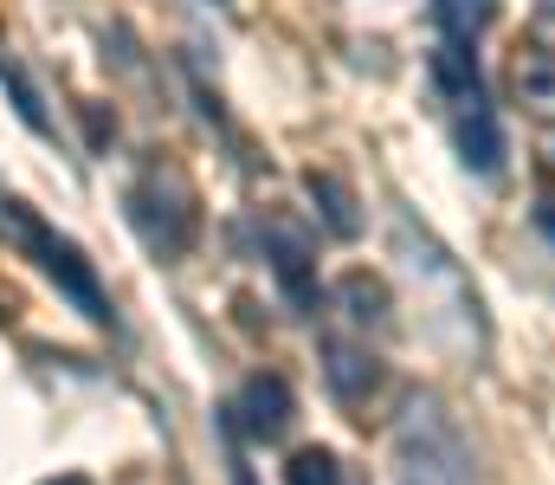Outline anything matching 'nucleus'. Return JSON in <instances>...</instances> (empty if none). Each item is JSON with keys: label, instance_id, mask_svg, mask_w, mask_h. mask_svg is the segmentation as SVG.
<instances>
[{"label": "nucleus", "instance_id": "14", "mask_svg": "<svg viewBox=\"0 0 555 485\" xmlns=\"http://www.w3.org/2000/svg\"><path fill=\"white\" fill-rule=\"evenodd\" d=\"M284 485H343V467L330 447H297L284 467Z\"/></svg>", "mask_w": 555, "mask_h": 485}, {"label": "nucleus", "instance_id": "1", "mask_svg": "<svg viewBox=\"0 0 555 485\" xmlns=\"http://www.w3.org/2000/svg\"><path fill=\"white\" fill-rule=\"evenodd\" d=\"M0 240H13L20 253H33L39 272H46L91 323H111V292H104V279H98V266L85 259V246L65 240V233H52V227H46L26 201H13V194H0Z\"/></svg>", "mask_w": 555, "mask_h": 485}, {"label": "nucleus", "instance_id": "19", "mask_svg": "<svg viewBox=\"0 0 555 485\" xmlns=\"http://www.w3.org/2000/svg\"><path fill=\"white\" fill-rule=\"evenodd\" d=\"M39 485H91L85 473H65V480H39Z\"/></svg>", "mask_w": 555, "mask_h": 485}, {"label": "nucleus", "instance_id": "5", "mask_svg": "<svg viewBox=\"0 0 555 485\" xmlns=\"http://www.w3.org/2000/svg\"><path fill=\"white\" fill-rule=\"evenodd\" d=\"M246 441H259V447H272V441H284L291 434V414H297V401H291V382L284 375H272V369H259V375H246L240 382V395L220 408Z\"/></svg>", "mask_w": 555, "mask_h": 485}, {"label": "nucleus", "instance_id": "17", "mask_svg": "<svg viewBox=\"0 0 555 485\" xmlns=\"http://www.w3.org/2000/svg\"><path fill=\"white\" fill-rule=\"evenodd\" d=\"M85 124H91V150H104V143L117 137V124H104V111H98V104H85Z\"/></svg>", "mask_w": 555, "mask_h": 485}, {"label": "nucleus", "instance_id": "7", "mask_svg": "<svg viewBox=\"0 0 555 485\" xmlns=\"http://www.w3.org/2000/svg\"><path fill=\"white\" fill-rule=\"evenodd\" d=\"M323 375H330V388H336V401H369L375 395V382H382V369H375V349L369 343H356V336H323Z\"/></svg>", "mask_w": 555, "mask_h": 485}, {"label": "nucleus", "instance_id": "4", "mask_svg": "<svg viewBox=\"0 0 555 485\" xmlns=\"http://www.w3.org/2000/svg\"><path fill=\"white\" fill-rule=\"evenodd\" d=\"M395 447L414 467L420 485H472V447L459 434V421L446 414L439 395H414L395 421Z\"/></svg>", "mask_w": 555, "mask_h": 485}, {"label": "nucleus", "instance_id": "16", "mask_svg": "<svg viewBox=\"0 0 555 485\" xmlns=\"http://www.w3.org/2000/svg\"><path fill=\"white\" fill-rule=\"evenodd\" d=\"M537 46L555 59V0H537Z\"/></svg>", "mask_w": 555, "mask_h": 485}, {"label": "nucleus", "instance_id": "18", "mask_svg": "<svg viewBox=\"0 0 555 485\" xmlns=\"http://www.w3.org/2000/svg\"><path fill=\"white\" fill-rule=\"evenodd\" d=\"M537 233L555 246V201H543V207H537Z\"/></svg>", "mask_w": 555, "mask_h": 485}, {"label": "nucleus", "instance_id": "13", "mask_svg": "<svg viewBox=\"0 0 555 485\" xmlns=\"http://www.w3.org/2000/svg\"><path fill=\"white\" fill-rule=\"evenodd\" d=\"M433 20H439V39L478 46V33L498 20V0H433Z\"/></svg>", "mask_w": 555, "mask_h": 485}, {"label": "nucleus", "instance_id": "9", "mask_svg": "<svg viewBox=\"0 0 555 485\" xmlns=\"http://www.w3.org/2000/svg\"><path fill=\"white\" fill-rule=\"evenodd\" d=\"M511 98H517V111H524L530 124H555V59L543 46L517 52V65H511Z\"/></svg>", "mask_w": 555, "mask_h": 485}, {"label": "nucleus", "instance_id": "8", "mask_svg": "<svg viewBox=\"0 0 555 485\" xmlns=\"http://www.w3.org/2000/svg\"><path fill=\"white\" fill-rule=\"evenodd\" d=\"M452 143H459L465 168H478V175H498V168H504V130H498L491 98H478V104H459V111H452Z\"/></svg>", "mask_w": 555, "mask_h": 485}, {"label": "nucleus", "instance_id": "2", "mask_svg": "<svg viewBox=\"0 0 555 485\" xmlns=\"http://www.w3.org/2000/svg\"><path fill=\"white\" fill-rule=\"evenodd\" d=\"M124 214L137 227V240L155 253V259H181L201 233V214H194V188L181 181V168H142L124 194Z\"/></svg>", "mask_w": 555, "mask_h": 485}, {"label": "nucleus", "instance_id": "10", "mask_svg": "<svg viewBox=\"0 0 555 485\" xmlns=\"http://www.w3.org/2000/svg\"><path fill=\"white\" fill-rule=\"evenodd\" d=\"M304 188H310V201H317V214H323V227H330L336 240H356V233H362L356 188H349L336 168H310V175H304Z\"/></svg>", "mask_w": 555, "mask_h": 485}, {"label": "nucleus", "instance_id": "11", "mask_svg": "<svg viewBox=\"0 0 555 485\" xmlns=\"http://www.w3.org/2000/svg\"><path fill=\"white\" fill-rule=\"evenodd\" d=\"M336 305H343V318L356 323V330H388V323H395L388 285L369 279V272H343V279H336Z\"/></svg>", "mask_w": 555, "mask_h": 485}, {"label": "nucleus", "instance_id": "3", "mask_svg": "<svg viewBox=\"0 0 555 485\" xmlns=\"http://www.w3.org/2000/svg\"><path fill=\"white\" fill-rule=\"evenodd\" d=\"M395 246H401V259H408V272H414L420 292H433V298L446 305V318H439V323H452V343L485 349V305H478V292L465 285L459 259H452L426 227L414 233V220H401V227H395Z\"/></svg>", "mask_w": 555, "mask_h": 485}, {"label": "nucleus", "instance_id": "6", "mask_svg": "<svg viewBox=\"0 0 555 485\" xmlns=\"http://www.w3.org/2000/svg\"><path fill=\"white\" fill-rule=\"evenodd\" d=\"M259 240H266V259H272L278 292L291 298L297 318H310V311H317V259H310V240H304L291 220H266Z\"/></svg>", "mask_w": 555, "mask_h": 485}, {"label": "nucleus", "instance_id": "12", "mask_svg": "<svg viewBox=\"0 0 555 485\" xmlns=\"http://www.w3.org/2000/svg\"><path fill=\"white\" fill-rule=\"evenodd\" d=\"M0 91H7V104H13V117L33 130V137H59L52 130V117H46V98H39V85H33V72L0 46Z\"/></svg>", "mask_w": 555, "mask_h": 485}, {"label": "nucleus", "instance_id": "15", "mask_svg": "<svg viewBox=\"0 0 555 485\" xmlns=\"http://www.w3.org/2000/svg\"><path fill=\"white\" fill-rule=\"evenodd\" d=\"M220 434H227V473H233V485H253V467H246V447H240V427L220 414Z\"/></svg>", "mask_w": 555, "mask_h": 485}]
</instances>
